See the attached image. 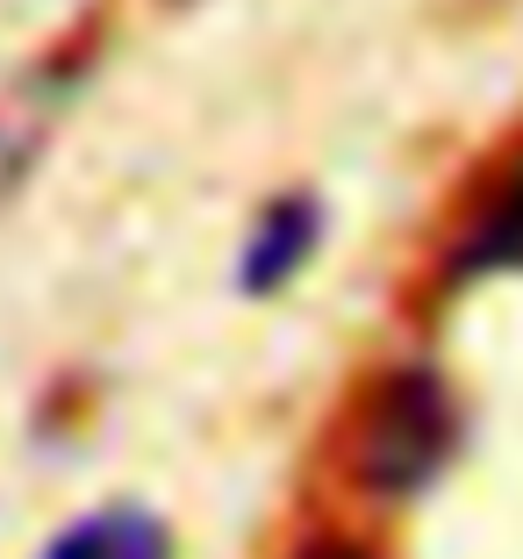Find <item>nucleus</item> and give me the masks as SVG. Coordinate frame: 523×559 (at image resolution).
Masks as SVG:
<instances>
[{"label":"nucleus","instance_id":"obj_1","mask_svg":"<svg viewBox=\"0 0 523 559\" xmlns=\"http://www.w3.org/2000/svg\"><path fill=\"white\" fill-rule=\"evenodd\" d=\"M459 444V409L430 366H394L373 380L359 416V480L373 495H416L444 474Z\"/></svg>","mask_w":523,"mask_h":559},{"label":"nucleus","instance_id":"obj_2","mask_svg":"<svg viewBox=\"0 0 523 559\" xmlns=\"http://www.w3.org/2000/svg\"><path fill=\"white\" fill-rule=\"evenodd\" d=\"M316 245H323V201H316L309 187L273 194L251 215L245 251H237V295L265 301V295H280V287H295V280L309 273Z\"/></svg>","mask_w":523,"mask_h":559},{"label":"nucleus","instance_id":"obj_3","mask_svg":"<svg viewBox=\"0 0 523 559\" xmlns=\"http://www.w3.org/2000/svg\"><path fill=\"white\" fill-rule=\"evenodd\" d=\"M29 559H180V545H173V524L144 502H94L66 516Z\"/></svg>","mask_w":523,"mask_h":559},{"label":"nucleus","instance_id":"obj_4","mask_svg":"<svg viewBox=\"0 0 523 559\" xmlns=\"http://www.w3.org/2000/svg\"><path fill=\"white\" fill-rule=\"evenodd\" d=\"M495 273H523V158L480 194L474 223L452 245V280H495Z\"/></svg>","mask_w":523,"mask_h":559},{"label":"nucleus","instance_id":"obj_5","mask_svg":"<svg viewBox=\"0 0 523 559\" xmlns=\"http://www.w3.org/2000/svg\"><path fill=\"white\" fill-rule=\"evenodd\" d=\"M36 151H44V122L22 116V108H0V201H8L22 180H29Z\"/></svg>","mask_w":523,"mask_h":559},{"label":"nucleus","instance_id":"obj_6","mask_svg":"<svg viewBox=\"0 0 523 559\" xmlns=\"http://www.w3.org/2000/svg\"><path fill=\"white\" fill-rule=\"evenodd\" d=\"M295 559H366L359 545H344V538H316L309 552H295Z\"/></svg>","mask_w":523,"mask_h":559}]
</instances>
